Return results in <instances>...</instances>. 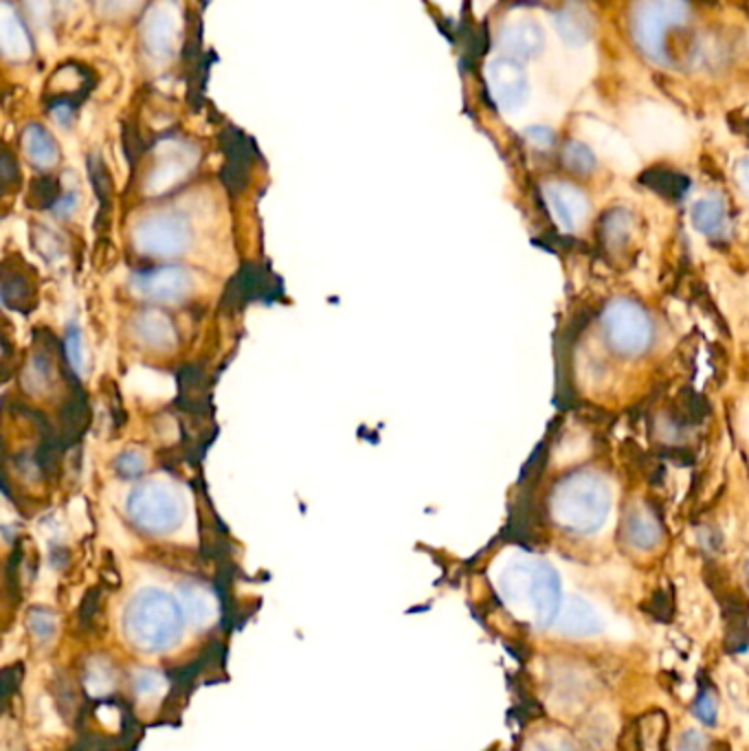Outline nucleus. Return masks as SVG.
<instances>
[{
	"mask_svg": "<svg viewBox=\"0 0 749 751\" xmlns=\"http://www.w3.org/2000/svg\"><path fill=\"white\" fill-rule=\"evenodd\" d=\"M552 519L569 534L598 532L611 510V490L594 471H576L563 477L550 497Z\"/></svg>",
	"mask_w": 749,
	"mask_h": 751,
	"instance_id": "obj_1",
	"label": "nucleus"
},
{
	"mask_svg": "<svg viewBox=\"0 0 749 751\" xmlns=\"http://www.w3.org/2000/svg\"><path fill=\"white\" fill-rule=\"evenodd\" d=\"M185 615V609L170 593L143 589L126 606L124 633L135 648L161 652L181 639Z\"/></svg>",
	"mask_w": 749,
	"mask_h": 751,
	"instance_id": "obj_2",
	"label": "nucleus"
},
{
	"mask_svg": "<svg viewBox=\"0 0 749 751\" xmlns=\"http://www.w3.org/2000/svg\"><path fill=\"white\" fill-rule=\"evenodd\" d=\"M502 591L510 602H526L539 628H552L563 611V587L558 571L545 561H528L508 567Z\"/></svg>",
	"mask_w": 749,
	"mask_h": 751,
	"instance_id": "obj_3",
	"label": "nucleus"
},
{
	"mask_svg": "<svg viewBox=\"0 0 749 751\" xmlns=\"http://www.w3.org/2000/svg\"><path fill=\"white\" fill-rule=\"evenodd\" d=\"M690 19L688 0H639L633 14V38L637 49L655 65L666 67L668 36Z\"/></svg>",
	"mask_w": 749,
	"mask_h": 751,
	"instance_id": "obj_4",
	"label": "nucleus"
},
{
	"mask_svg": "<svg viewBox=\"0 0 749 751\" xmlns=\"http://www.w3.org/2000/svg\"><path fill=\"white\" fill-rule=\"evenodd\" d=\"M600 323L609 347L624 358L642 356L653 345V321L637 301L624 297L609 301Z\"/></svg>",
	"mask_w": 749,
	"mask_h": 751,
	"instance_id": "obj_5",
	"label": "nucleus"
},
{
	"mask_svg": "<svg viewBox=\"0 0 749 751\" xmlns=\"http://www.w3.org/2000/svg\"><path fill=\"white\" fill-rule=\"evenodd\" d=\"M132 523L148 534L174 532L185 519V504L178 493L163 482H146L128 499Z\"/></svg>",
	"mask_w": 749,
	"mask_h": 751,
	"instance_id": "obj_6",
	"label": "nucleus"
},
{
	"mask_svg": "<svg viewBox=\"0 0 749 751\" xmlns=\"http://www.w3.org/2000/svg\"><path fill=\"white\" fill-rule=\"evenodd\" d=\"M135 249L148 257H174L187 251L192 227L181 213H157L141 220L132 231Z\"/></svg>",
	"mask_w": 749,
	"mask_h": 751,
	"instance_id": "obj_7",
	"label": "nucleus"
},
{
	"mask_svg": "<svg viewBox=\"0 0 749 751\" xmlns=\"http://www.w3.org/2000/svg\"><path fill=\"white\" fill-rule=\"evenodd\" d=\"M486 82L493 100L506 113L519 111L530 95V80L519 60L502 56L488 62Z\"/></svg>",
	"mask_w": 749,
	"mask_h": 751,
	"instance_id": "obj_8",
	"label": "nucleus"
},
{
	"mask_svg": "<svg viewBox=\"0 0 749 751\" xmlns=\"http://www.w3.org/2000/svg\"><path fill=\"white\" fill-rule=\"evenodd\" d=\"M194 288V277L185 268H154L132 277V290L150 301H183Z\"/></svg>",
	"mask_w": 749,
	"mask_h": 751,
	"instance_id": "obj_9",
	"label": "nucleus"
},
{
	"mask_svg": "<svg viewBox=\"0 0 749 751\" xmlns=\"http://www.w3.org/2000/svg\"><path fill=\"white\" fill-rule=\"evenodd\" d=\"M178 38V12L172 3L154 5L143 21V43L154 58H168Z\"/></svg>",
	"mask_w": 749,
	"mask_h": 751,
	"instance_id": "obj_10",
	"label": "nucleus"
},
{
	"mask_svg": "<svg viewBox=\"0 0 749 751\" xmlns=\"http://www.w3.org/2000/svg\"><path fill=\"white\" fill-rule=\"evenodd\" d=\"M279 292H281V284L273 275L249 264L233 277V281L224 294V305L229 303V308H242L244 303L255 301V299L270 301Z\"/></svg>",
	"mask_w": 749,
	"mask_h": 751,
	"instance_id": "obj_11",
	"label": "nucleus"
},
{
	"mask_svg": "<svg viewBox=\"0 0 749 751\" xmlns=\"http://www.w3.org/2000/svg\"><path fill=\"white\" fill-rule=\"evenodd\" d=\"M499 45L508 58L532 60L545 47V32L532 19H517L504 25L499 32Z\"/></svg>",
	"mask_w": 749,
	"mask_h": 751,
	"instance_id": "obj_12",
	"label": "nucleus"
},
{
	"mask_svg": "<svg viewBox=\"0 0 749 751\" xmlns=\"http://www.w3.org/2000/svg\"><path fill=\"white\" fill-rule=\"evenodd\" d=\"M545 200L565 231H574L589 213L587 196L569 183H552L545 187Z\"/></svg>",
	"mask_w": 749,
	"mask_h": 751,
	"instance_id": "obj_13",
	"label": "nucleus"
},
{
	"mask_svg": "<svg viewBox=\"0 0 749 751\" xmlns=\"http://www.w3.org/2000/svg\"><path fill=\"white\" fill-rule=\"evenodd\" d=\"M558 631L569 637H596L604 631L602 615L580 596H572L558 615Z\"/></svg>",
	"mask_w": 749,
	"mask_h": 751,
	"instance_id": "obj_14",
	"label": "nucleus"
},
{
	"mask_svg": "<svg viewBox=\"0 0 749 751\" xmlns=\"http://www.w3.org/2000/svg\"><path fill=\"white\" fill-rule=\"evenodd\" d=\"M622 534L633 550L650 552L661 541V525L653 512L642 506H633L622 521Z\"/></svg>",
	"mask_w": 749,
	"mask_h": 751,
	"instance_id": "obj_15",
	"label": "nucleus"
},
{
	"mask_svg": "<svg viewBox=\"0 0 749 751\" xmlns=\"http://www.w3.org/2000/svg\"><path fill=\"white\" fill-rule=\"evenodd\" d=\"M137 338L152 349H170L176 343V327L172 319L161 310H143L135 319Z\"/></svg>",
	"mask_w": 749,
	"mask_h": 751,
	"instance_id": "obj_16",
	"label": "nucleus"
},
{
	"mask_svg": "<svg viewBox=\"0 0 749 751\" xmlns=\"http://www.w3.org/2000/svg\"><path fill=\"white\" fill-rule=\"evenodd\" d=\"M690 220L692 227L710 240H721L727 235V209L721 196H705L696 200L690 209Z\"/></svg>",
	"mask_w": 749,
	"mask_h": 751,
	"instance_id": "obj_17",
	"label": "nucleus"
},
{
	"mask_svg": "<svg viewBox=\"0 0 749 751\" xmlns=\"http://www.w3.org/2000/svg\"><path fill=\"white\" fill-rule=\"evenodd\" d=\"M0 47L12 60H27L32 56L30 34L10 3H3V14H0Z\"/></svg>",
	"mask_w": 749,
	"mask_h": 751,
	"instance_id": "obj_18",
	"label": "nucleus"
},
{
	"mask_svg": "<svg viewBox=\"0 0 749 751\" xmlns=\"http://www.w3.org/2000/svg\"><path fill=\"white\" fill-rule=\"evenodd\" d=\"M556 30H558V36L569 47H583V45H587L591 41L594 21H591L589 12L580 3H567L556 14Z\"/></svg>",
	"mask_w": 749,
	"mask_h": 751,
	"instance_id": "obj_19",
	"label": "nucleus"
},
{
	"mask_svg": "<svg viewBox=\"0 0 749 751\" xmlns=\"http://www.w3.org/2000/svg\"><path fill=\"white\" fill-rule=\"evenodd\" d=\"M23 148L36 167H51L58 161V146L51 135L41 126H30L23 132Z\"/></svg>",
	"mask_w": 749,
	"mask_h": 751,
	"instance_id": "obj_20",
	"label": "nucleus"
},
{
	"mask_svg": "<svg viewBox=\"0 0 749 751\" xmlns=\"http://www.w3.org/2000/svg\"><path fill=\"white\" fill-rule=\"evenodd\" d=\"M631 227H633V220H631V213L626 209L615 207L609 213H604V218H602L604 246H609L613 253L622 251L629 242Z\"/></svg>",
	"mask_w": 749,
	"mask_h": 751,
	"instance_id": "obj_21",
	"label": "nucleus"
},
{
	"mask_svg": "<svg viewBox=\"0 0 749 751\" xmlns=\"http://www.w3.org/2000/svg\"><path fill=\"white\" fill-rule=\"evenodd\" d=\"M189 163H192V161L185 159L183 152H181V154H170V159L163 161V163L152 172V176H150V181H148V189H150L152 194L170 189L172 185H176L181 178L187 176Z\"/></svg>",
	"mask_w": 749,
	"mask_h": 751,
	"instance_id": "obj_22",
	"label": "nucleus"
},
{
	"mask_svg": "<svg viewBox=\"0 0 749 751\" xmlns=\"http://www.w3.org/2000/svg\"><path fill=\"white\" fill-rule=\"evenodd\" d=\"M3 301L5 305L10 308H16V310H23L27 312L34 303V288L32 284L27 281L25 275L21 273H8L5 270V279H3Z\"/></svg>",
	"mask_w": 749,
	"mask_h": 751,
	"instance_id": "obj_23",
	"label": "nucleus"
},
{
	"mask_svg": "<svg viewBox=\"0 0 749 751\" xmlns=\"http://www.w3.org/2000/svg\"><path fill=\"white\" fill-rule=\"evenodd\" d=\"M563 165L565 170H569L572 174H578V176H587L596 170L598 165V159L596 154L591 152V148L583 141H569L565 148H563Z\"/></svg>",
	"mask_w": 749,
	"mask_h": 751,
	"instance_id": "obj_24",
	"label": "nucleus"
},
{
	"mask_svg": "<svg viewBox=\"0 0 749 751\" xmlns=\"http://www.w3.org/2000/svg\"><path fill=\"white\" fill-rule=\"evenodd\" d=\"M183 609L196 624H205L214 615V604L209 600V593L200 587H185L183 589Z\"/></svg>",
	"mask_w": 749,
	"mask_h": 751,
	"instance_id": "obj_25",
	"label": "nucleus"
},
{
	"mask_svg": "<svg viewBox=\"0 0 749 751\" xmlns=\"http://www.w3.org/2000/svg\"><path fill=\"white\" fill-rule=\"evenodd\" d=\"M692 714L701 725L714 727L718 718V696L712 683H701L692 703Z\"/></svg>",
	"mask_w": 749,
	"mask_h": 751,
	"instance_id": "obj_26",
	"label": "nucleus"
},
{
	"mask_svg": "<svg viewBox=\"0 0 749 751\" xmlns=\"http://www.w3.org/2000/svg\"><path fill=\"white\" fill-rule=\"evenodd\" d=\"M115 469L124 480H137L146 471V462L139 453H124L117 458Z\"/></svg>",
	"mask_w": 749,
	"mask_h": 751,
	"instance_id": "obj_27",
	"label": "nucleus"
},
{
	"mask_svg": "<svg viewBox=\"0 0 749 751\" xmlns=\"http://www.w3.org/2000/svg\"><path fill=\"white\" fill-rule=\"evenodd\" d=\"M67 358H69V365L80 371L82 365H84V351H82V334L78 332V327L69 330V336H67Z\"/></svg>",
	"mask_w": 749,
	"mask_h": 751,
	"instance_id": "obj_28",
	"label": "nucleus"
},
{
	"mask_svg": "<svg viewBox=\"0 0 749 751\" xmlns=\"http://www.w3.org/2000/svg\"><path fill=\"white\" fill-rule=\"evenodd\" d=\"M34 203L38 207H49V205H56L58 203V185L56 181H38L34 185Z\"/></svg>",
	"mask_w": 749,
	"mask_h": 751,
	"instance_id": "obj_29",
	"label": "nucleus"
},
{
	"mask_svg": "<svg viewBox=\"0 0 749 751\" xmlns=\"http://www.w3.org/2000/svg\"><path fill=\"white\" fill-rule=\"evenodd\" d=\"M526 137H528V141H530L534 148H539V150H550V148L554 146V141H556V135H554L550 128H545V126H534V128H530V130L526 132Z\"/></svg>",
	"mask_w": 749,
	"mask_h": 751,
	"instance_id": "obj_30",
	"label": "nucleus"
},
{
	"mask_svg": "<svg viewBox=\"0 0 749 751\" xmlns=\"http://www.w3.org/2000/svg\"><path fill=\"white\" fill-rule=\"evenodd\" d=\"M677 749H679V751H703V749H705V738H703V733L696 731V729H685V731L679 736Z\"/></svg>",
	"mask_w": 749,
	"mask_h": 751,
	"instance_id": "obj_31",
	"label": "nucleus"
},
{
	"mask_svg": "<svg viewBox=\"0 0 749 751\" xmlns=\"http://www.w3.org/2000/svg\"><path fill=\"white\" fill-rule=\"evenodd\" d=\"M32 626H34V631H36L41 637H47V635H51L56 622H54V617H51L47 611H34V613H32Z\"/></svg>",
	"mask_w": 749,
	"mask_h": 751,
	"instance_id": "obj_32",
	"label": "nucleus"
},
{
	"mask_svg": "<svg viewBox=\"0 0 749 751\" xmlns=\"http://www.w3.org/2000/svg\"><path fill=\"white\" fill-rule=\"evenodd\" d=\"M161 685V679L157 672L152 670H143L137 679V688H139V694H146V692H157Z\"/></svg>",
	"mask_w": 749,
	"mask_h": 751,
	"instance_id": "obj_33",
	"label": "nucleus"
},
{
	"mask_svg": "<svg viewBox=\"0 0 749 751\" xmlns=\"http://www.w3.org/2000/svg\"><path fill=\"white\" fill-rule=\"evenodd\" d=\"M137 3H139V0H100L102 10L108 12V14H122V12L126 14V12H130Z\"/></svg>",
	"mask_w": 749,
	"mask_h": 751,
	"instance_id": "obj_34",
	"label": "nucleus"
},
{
	"mask_svg": "<svg viewBox=\"0 0 749 751\" xmlns=\"http://www.w3.org/2000/svg\"><path fill=\"white\" fill-rule=\"evenodd\" d=\"M736 181H738V187L742 189V194L749 198V157L738 161V165H736Z\"/></svg>",
	"mask_w": 749,
	"mask_h": 751,
	"instance_id": "obj_35",
	"label": "nucleus"
},
{
	"mask_svg": "<svg viewBox=\"0 0 749 751\" xmlns=\"http://www.w3.org/2000/svg\"><path fill=\"white\" fill-rule=\"evenodd\" d=\"M534 751H576V749L565 740H554V742H539Z\"/></svg>",
	"mask_w": 749,
	"mask_h": 751,
	"instance_id": "obj_36",
	"label": "nucleus"
}]
</instances>
